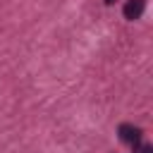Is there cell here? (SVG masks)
I'll return each instance as SVG.
<instances>
[{
    "instance_id": "7a4b0ae2",
    "label": "cell",
    "mask_w": 153,
    "mask_h": 153,
    "mask_svg": "<svg viewBox=\"0 0 153 153\" xmlns=\"http://www.w3.org/2000/svg\"><path fill=\"white\" fill-rule=\"evenodd\" d=\"M143 10H146V0H127L122 7V14H124V19L136 22V19H141Z\"/></svg>"
},
{
    "instance_id": "277c9868",
    "label": "cell",
    "mask_w": 153,
    "mask_h": 153,
    "mask_svg": "<svg viewBox=\"0 0 153 153\" xmlns=\"http://www.w3.org/2000/svg\"><path fill=\"white\" fill-rule=\"evenodd\" d=\"M103 2H105V5H112V2H115V0H103Z\"/></svg>"
},
{
    "instance_id": "3957f363",
    "label": "cell",
    "mask_w": 153,
    "mask_h": 153,
    "mask_svg": "<svg viewBox=\"0 0 153 153\" xmlns=\"http://www.w3.org/2000/svg\"><path fill=\"white\" fill-rule=\"evenodd\" d=\"M131 148H134V153H153V148H151V143H146L143 139H141V141H139L136 146H131Z\"/></svg>"
},
{
    "instance_id": "6da1fadb",
    "label": "cell",
    "mask_w": 153,
    "mask_h": 153,
    "mask_svg": "<svg viewBox=\"0 0 153 153\" xmlns=\"http://www.w3.org/2000/svg\"><path fill=\"white\" fill-rule=\"evenodd\" d=\"M117 136H120V141H124L127 146H136V143L143 139V131H141L139 127H134V124L124 122V124H120V127H117Z\"/></svg>"
}]
</instances>
